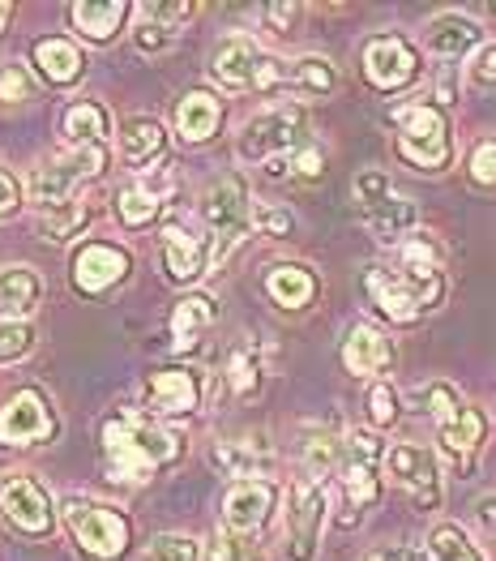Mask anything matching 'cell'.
<instances>
[{
  "label": "cell",
  "mask_w": 496,
  "mask_h": 561,
  "mask_svg": "<svg viewBox=\"0 0 496 561\" xmlns=\"http://www.w3.org/2000/svg\"><path fill=\"white\" fill-rule=\"evenodd\" d=\"M364 291L372 309L390 322H419L446 300V275H441V249L428 232H411L394 244V262H377L364 275Z\"/></svg>",
  "instance_id": "1"
},
{
  "label": "cell",
  "mask_w": 496,
  "mask_h": 561,
  "mask_svg": "<svg viewBox=\"0 0 496 561\" xmlns=\"http://www.w3.org/2000/svg\"><path fill=\"white\" fill-rule=\"evenodd\" d=\"M184 450V437L146 421V416H112L103 424V459L107 476L120 484H146L150 476L168 463H176Z\"/></svg>",
  "instance_id": "2"
},
{
  "label": "cell",
  "mask_w": 496,
  "mask_h": 561,
  "mask_svg": "<svg viewBox=\"0 0 496 561\" xmlns=\"http://www.w3.org/2000/svg\"><path fill=\"white\" fill-rule=\"evenodd\" d=\"M249 210H253V193L244 185V176L227 172V176L206 185L201 202H197V215H201L206 240H210V266H223L231 257V249L253 232L249 228Z\"/></svg>",
  "instance_id": "3"
},
{
  "label": "cell",
  "mask_w": 496,
  "mask_h": 561,
  "mask_svg": "<svg viewBox=\"0 0 496 561\" xmlns=\"http://www.w3.org/2000/svg\"><path fill=\"white\" fill-rule=\"evenodd\" d=\"M107 168V146H82V150H65V154H51L44 159L35 172H31V202L35 210L47 215L65 202H73L82 185H91L103 176Z\"/></svg>",
  "instance_id": "4"
},
{
  "label": "cell",
  "mask_w": 496,
  "mask_h": 561,
  "mask_svg": "<svg viewBox=\"0 0 496 561\" xmlns=\"http://www.w3.org/2000/svg\"><path fill=\"white\" fill-rule=\"evenodd\" d=\"M309 141V112L300 103H274L266 112H257L253 121H244L235 154L244 163H274L287 159L291 150H300Z\"/></svg>",
  "instance_id": "5"
},
{
  "label": "cell",
  "mask_w": 496,
  "mask_h": 561,
  "mask_svg": "<svg viewBox=\"0 0 496 561\" xmlns=\"http://www.w3.org/2000/svg\"><path fill=\"white\" fill-rule=\"evenodd\" d=\"M351 197H356V210L364 215V224L377 232V240H385L390 249L406 240L411 232H419V210L415 202L394 193L390 176L381 168H364L351 185Z\"/></svg>",
  "instance_id": "6"
},
{
  "label": "cell",
  "mask_w": 496,
  "mask_h": 561,
  "mask_svg": "<svg viewBox=\"0 0 496 561\" xmlns=\"http://www.w3.org/2000/svg\"><path fill=\"white\" fill-rule=\"evenodd\" d=\"M394 129H399V154H403L406 163H415L424 172L450 168V125H446L437 103H406V107H399L394 112Z\"/></svg>",
  "instance_id": "7"
},
{
  "label": "cell",
  "mask_w": 496,
  "mask_h": 561,
  "mask_svg": "<svg viewBox=\"0 0 496 561\" xmlns=\"http://www.w3.org/2000/svg\"><path fill=\"white\" fill-rule=\"evenodd\" d=\"M60 518L69 527V536L82 545V553L99 561H116L129 549V518L120 515L107 502L94 497H65L60 502Z\"/></svg>",
  "instance_id": "8"
},
{
  "label": "cell",
  "mask_w": 496,
  "mask_h": 561,
  "mask_svg": "<svg viewBox=\"0 0 496 561\" xmlns=\"http://www.w3.org/2000/svg\"><path fill=\"white\" fill-rule=\"evenodd\" d=\"M381 459H385V442L372 428H356L343 437V455H338V476H343V493L347 506L356 511L351 523L381 497Z\"/></svg>",
  "instance_id": "9"
},
{
  "label": "cell",
  "mask_w": 496,
  "mask_h": 561,
  "mask_svg": "<svg viewBox=\"0 0 496 561\" xmlns=\"http://www.w3.org/2000/svg\"><path fill=\"white\" fill-rule=\"evenodd\" d=\"M330 518V493L325 484H316L309 476L291 480L287 493V561H316L321 553V531Z\"/></svg>",
  "instance_id": "10"
},
{
  "label": "cell",
  "mask_w": 496,
  "mask_h": 561,
  "mask_svg": "<svg viewBox=\"0 0 496 561\" xmlns=\"http://www.w3.org/2000/svg\"><path fill=\"white\" fill-rule=\"evenodd\" d=\"M381 476H390L403 493H411L419 506H437L441 502V468H437V455L419 442H394L385 446V459H381Z\"/></svg>",
  "instance_id": "11"
},
{
  "label": "cell",
  "mask_w": 496,
  "mask_h": 561,
  "mask_svg": "<svg viewBox=\"0 0 496 561\" xmlns=\"http://www.w3.org/2000/svg\"><path fill=\"white\" fill-rule=\"evenodd\" d=\"M0 515L26 536H51V527H56V506H51L47 489L26 471H9L0 480Z\"/></svg>",
  "instance_id": "12"
},
{
  "label": "cell",
  "mask_w": 496,
  "mask_h": 561,
  "mask_svg": "<svg viewBox=\"0 0 496 561\" xmlns=\"http://www.w3.org/2000/svg\"><path fill=\"white\" fill-rule=\"evenodd\" d=\"M56 437V412L39 390H18L0 408V446H44Z\"/></svg>",
  "instance_id": "13"
},
{
  "label": "cell",
  "mask_w": 496,
  "mask_h": 561,
  "mask_svg": "<svg viewBox=\"0 0 496 561\" xmlns=\"http://www.w3.org/2000/svg\"><path fill=\"white\" fill-rule=\"evenodd\" d=\"M364 78L385 94L403 91L419 78V56L403 35H377L364 44Z\"/></svg>",
  "instance_id": "14"
},
{
  "label": "cell",
  "mask_w": 496,
  "mask_h": 561,
  "mask_svg": "<svg viewBox=\"0 0 496 561\" xmlns=\"http://www.w3.org/2000/svg\"><path fill=\"white\" fill-rule=\"evenodd\" d=\"M129 266H134L129 249H120L112 240H91L73 253V283L82 296H103L116 283L129 279Z\"/></svg>",
  "instance_id": "15"
},
{
  "label": "cell",
  "mask_w": 496,
  "mask_h": 561,
  "mask_svg": "<svg viewBox=\"0 0 496 561\" xmlns=\"http://www.w3.org/2000/svg\"><path fill=\"white\" fill-rule=\"evenodd\" d=\"M141 403L150 416H193L201 408V377L193 369H159V374L146 377V390H141Z\"/></svg>",
  "instance_id": "16"
},
{
  "label": "cell",
  "mask_w": 496,
  "mask_h": 561,
  "mask_svg": "<svg viewBox=\"0 0 496 561\" xmlns=\"http://www.w3.org/2000/svg\"><path fill=\"white\" fill-rule=\"evenodd\" d=\"M210 463L231 476V480H266L278 468V455L262 433H249V437H223L215 442L210 450Z\"/></svg>",
  "instance_id": "17"
},
{
  "label": "cell",
  "mask_w": 496,
  "mask_h": 561,
  "mask_svg": "<svg viewBox=\"0 0 496 561\" xmlns=\"http://www.w3.org/2000/svg\"><path fill=\"white\" fill-rule=\"evenodd\" d=\"M274 506H278V489H274L270 480H235L223 497V527L262 536V527L270 523Z\"/></svg>",
  "instance_id": "18"
},
{
  "label": "cell",
  "mask_w": 496,
  "mask_h": 561,
  "mask_svg": "<svg viewBox=\"0 0 496 561\" xmlns=\"http://www.w3.org/2000/svg\"><path fill=\"white\" fill-rule=\"evenodd\" d=\"M262 60H266V51L253 35H227L223 44L215 47L210 73L227 91H253V82L262 73Z\"/></svg>",
  "instance_id": "19"
},
{
  "label": "cell",
  "mask_w": 496,
  "mask_h": 561,
  "mask_svg": "<svg viewBox=\"0 0 496 561\" xmlns=\"http://www.w3.org/2000/svg\"><path fill=\"white\" fill-rule=\"evenodd\" d=\"M163 266H168V279L172 283H193L206 275L210 266V240L197 236L184 224H168L163 228Z\"/></svg>",
  "instance_id": "20"
},
{
  "label": "cell",
  "mask_w": 496,
  "mask_h": 561,
  "mask_svg": "<svg viewBox=\"0 0 496 561\" xmlns=\"http://www.w3.org/2000/svg\"><path fill=\"white\" fill-rule=\"evenodd\" d=\"M44 300V279L31 266H0V322H31Z\"/></svg>",
  "instance_id": "21"
},
{
  "label": "cell",
  "mask_w": 496,
  "mask_h": 561,
  "mask_svg": "<svg viewBox=\"0 0 496 561\" xmlns=\"http://www.w3.org/2000/svg\"><path fill=\"white\" fill-rule=\"evenodd\" d=\"M343 365L356 377H377L394 365V343L377 327H351L343 339Z\"/></svg>",
  "instance_id": "22"
},
{
  "label": "cell",
  "mask_w": 496,
  "mask_h": 561,
  "mask_svg": "<svg viewBox=\"0 0 496 561\" xmlns=\"http://www.w3.org/2000/svg\"><path fill=\"white\" fill-rule=\"evenodd\" d=\"M480 44H484V31H480V22L466 18V13H441V18H432L428 31H424V47H428L432 56H446V60H458V56L475 51Z\"/></svg>",
  "instance_id": "23"
},
{
  "label": "cell",
  "mask_w": 496,
  "mask_h": 561,
  "mask_svg": "<svg viewBox=\"0 0 496 561\" xmlns=\"http://www.w3.org/2000/svg\"><path fill=\"white\" fill-rule=\"evenodd\" d=\"M168 188H172V172H159V181L146 176V181L125 185L116 193V215H120V224H125V228H150V224L159 219V210H163Z\"/></svg>",
  "instance_id": "24"
},
{
  "label": "cell",
  "mask_w": 496,
  "mask_h": 561,
  "mask_svg": "<svg viewBox=\"0 0 496 561\" xmlns=\"http://www.w3.org/2000/svg\"><path fill=\"white\" fill-rule=\"evenodd\" d=\"M219 322V305H215V296H201V291H193V296H184L181 305L172 309V352H197V343L206 339V330Z\"/></svg>",
  "instance_id": "25"
},
{
  "label": "cell",
  "mask_w": 496,
  "mask_h": 561,
  "mask_svg": "<svg viewBox=\"0 0 496 561\" xmlns=\"http://www.w3.org/2000/svg\"><path fill=\"white\" fill-rule=\"evenodd\" d=\"M129 13H134L129 0H78V4L69 9V22H73V31H78L82 39H91V44H112Z\"/></svg>",
  "instance_id": "26"
},
{
  "label": "cell",
  "mask_w": 496,
  "mask_h": 561,
  "mask_svg": "<svg viewBox=\"0 0 496 561\" xmlns=\"http://www.w3.org/2000/svg\"><path fill=\"white\" fill-rule=\"evenodd\" d=\"M60 134L69 141V150H82V146H107V134H112V116L103 103L94 99H78L65 107L60 116Z\"/></svg>",
  "instance_id": "27"
},
{
  "label": "cell",
  "mask_w": 496,
  "mask_h": 561,
  "mask_svg": "<svg viewBox=\"0 0 496 561\" xmlns=\"http://www.w3.org/2000/svg\"><path fill=\"white\" fill-rule=\"evenodd\" d=\"M437 433H441V446H446V455L458 459V463H466L480 446H484V437H488V421H484V412L475 408V403H462L453 416L437 424Z\"/></svg>",
  "instance_id": "28"
},
{
  "label": "cell",
  "mask_w": 496,
  "mask_h": 561,
  "mask_svg": "<svg viewBox=\"0 0 496 561\" xmlns=\"http://www.w3.org/2000/svg\"><path fill=\"white\" fill-rule=\"evenodd\" d=\"M223 125V103L210 91H188L176 103V134L181 141H210Z\"/></svg>",
  "instance_id": "29"
},
{
  "label": "cell",
  "mask_w": 496,
  "mask_h": 561,
  "mask_svg": "<svg viewBox=\"0 0 496 561\" xmlns=\"http://www.w3.org/2000/svg\"><path fill=\"white\" fill-rule=\"evenodd\" d=\"M120 159L129 163V168H150L154 159H163V150H168V134H163V125L159 121H150V116H134V121H125L120 125Z\"/></svg>",
  "instance_id": "30"
},
{
  "label": "cell",
  "mask_w": 496,
  "mask_h": 561,
  "mask_svg": "<svg viewBox=\"0 0 496 561\" xmlns=\"http://www.w3.org/2000/svg\"><path fill=\"white\" fill-rule=\"evenodd\" d=\"M35 65H39V73H44L51 87H73V82L82 78V69H86L78 44L65 39V35L39 39V44H35Z\"/></svg>",
  "instance_id": "31"
},
{
  "label": "cell",
  "mask_w": 496,
  "mask_h": 561,
  "mask_svg": "<svg viewBox=\"0 0 496 561\" xmlns=\"http://www.w3.org/2000/svg\"><path fill=\"white\" fill-rule=\"evenodd\" d=\"M266 296H270L278 309H304L316 296V279L309 266H296V262H278L266 271Z\"/></svg>",
  "instance_id": "32"
},
{
  "label": "cell",
  "mask_w": 496,
  "mask_h": 561,
  "mask_svg": "<svg viewBox=\"0 0 496 561\" xmlns=\"http://www.w3.org/2000/svg\"><path fill=\"white\" fill-rule=\"evenodd\" d=\"M287 91L325 99V94L338 91V69L325 56H300L287 65Z\"/></svg>",
  "instance_id": "33"
},
{
  "label": "cell",
  "mask_w": 496,
  "mask_h": 561,
  "mask_svg": "<svg viewBox=\"0 0 496 561\" xmlns=\"http://www.w3.org/2000/svg\"><path fill=\"white\" fill-rule=\"evenodd\" d=\"M428 553L432 561H488V553L475 545V536L458 523H437L428 531Z\"/></svg>",
  "instance_id": "34"
},
{
  "label": "cell",
  "mask_w": 496,
  "mask_h": 561,
  "mask_svg": "<svg viewBox=\"0 0 496 561\" xmlns=\"http://www.w3.org/2000/svg\"><path fill=\"white\" fill-rule=\"evenodd\" d=\"M300 455H304V476L316 480V484H325V476H334V471H338L343 442H338L330 428H309V433H304Z\"/></svg>",
  "instance_id": "35"
},
{
  "label": "cell",
  "mask_w": 496,
  "mask_h": 561,
  "mask_svg": "<svg viewBox=\"0 0 496 561\" xmlns=\"http://www.w3.org/2000/svg\"><path fill=\"white\" fill-rule=\"evenodd\" d=\"M91 219H94V202L86 193H78L73 202H65V206L39 215V224H44V232L51 240H78V236L91 228Z\"/></svg>",
  "instance_id": "36"
},
{
  "label": "cell",
  "mask_w": 496,
  "mask_h": 561,
  "mask_svg": "<svg viewBox=\"0 0 496 561\" xmlns=\"http://www.w3.org/2000/svg\"><path fill=\"white\" fill-rule=\"evenodd\" d=\"M210 558L215 561H266V549H262V536H253V531L219 527L215 540H210Z\"/></svg>",
  "instance_id": "37"
},
{
  "label": "cell",
  "mask_w": 496,
  "mask_h": 561,
  "mask_svg": "<svg viewBox=\"0 0 496 561\" xmlns=\"http://www.w3.org/2000/svg\"><path fill=\"white\" fill-rule=\"evenodd\" d=\"M227 386H231L240 399L257 394V386H262V365H257L253 347H235V352L227 356Z\"/></svg>",
  "instance_id": "38"
},
{
  "label": "cell",
  "mask_w": 496,
  "mask_h": 561,
  "mask_svg": "<svg viewBox=\"0 0 496 561\" xmlns=\"http://www.w3.org/2000/svg\"><path fill=\"white\" fill-rule=\"evenodd\" d=\"M39 94L35 73L22 60H4L0 65V103H31Z\"/></svg>",
  "instance_id": "39"
},
{
  "label": "cell",
  "mask_w": 496,
  "mask_h": 561,
  "mask_svg": "<svg viewBox=\"0 0 496 561\" xmlns=\"http://www.w3.org/2000/svg\"><path fill=\"white\" fill-rule=\"evenodd\" d=\"M141 561H201V549H197V540H193V536H176V531H168V536H154V540L146 545Z\"/></svg>",
  "instance_id": "40"
},
{
  "label": "cell",
  "mask_w": 496,
  "mask_h": 561,
  "mask_svg": "<svg viewBox=\"0 0 496 561\" xmlns=\"http://www.w3.org/2000/svg\"><path fill=\"white\" fill-rule=\"evenodd\" d=\"M415 399H419V408H424V412H428V416H432L437 424L446 421V416H453V412L466 403V399L453 390L450 381H428V386H424Z\"/></svg>",
  "instance_id": "41"
},
{
  "label": "cell",
  "mask_w": 496,
  "mask_h": 561,
  "mask_svg": "<svg viewBox=\"0 0 496 561\" xmlns=\"http://www.w3.org/2000/svg\"><path fill=\"white\" fill-rule=\"evenodd\" d=\"M35 347V327L31 322H0V365H13L31 356Z\"/></svg>",
  "instance_id": "42"
},
{
  "label": "cell",
  "mask_w": 496,
  "mask_h": 561,
  "mask_svg": "<svg viewBox=\"0 0 496 561\" xmlns=\"http://www.w3.org/2000/svg\"><path fill=\"white\" fill-rule=\"evenodd\" d=\"M368 416H372L377 428H390V424L399 421V394H394L390 381H377V386L368 390Z\"/></svg>",
  "instance_id": "43"
},
{
  "label": "cell",
  "mask_w": 496,
  "mask_h": 561,
  "mask_svg": "<svg viewBox=\"0 0 496 561\" xmlns=\"http://www.w3.org/2000/svg\"><path fill=\"white\" fill-rule=\"evenodd\" d=\"M466 78L480 91H496V44H480L466 60Z\"/></svg>",
  "instance_id": "44"
},
{
  "label": "cell",
  "mask_w": 496,
  "mask_h": 561,
  "mask_svg": "<svg viewBox=\"0 0 496 561\" xmlns=\"http://www.w3.org/2000/svg\"><path fill=\"white\" fill-rule=\"evenodd\" d=\"M134 44L137 51H146V56H159V51H168V47L176 44V31L172 26H163V22H150V18H141L134 31Z\"/></svg>",
  "instance_id": "45"
},
{
  "label": "cell",
  "mask_w": 496,
  "mask_h": 561,
  "mask_svg": "<svg viewBox=\"0 0 496 561\" xmlns=\"http://www.w3.org/2000/svg\"><path fill=\"white\" fill-rule=\"evenodd\" d=\"M249 228L262 236H287L291 232V215L282 206H266V202H253L249 210Z\"/></svg>",
  "instance_id": "46"
},
{
  "label": "cell",
  "mask_w": 496,
  "mask_h": 561,
  "mask_svg": "<svg viewBox=\"0 0 496 561\" xmlns=\"http://www.w3.org/2000/svg\"><path fill=\"white\" fill-rule=\"evenodd\" d=\"M197 9L193 4H168V0H154V4H137V18H150V22H163V26H172V31H181L184 22L193 18Z\"/></svg>",
  "instance_id": "47"
},
{
  "label": "cell",
  "mask_w": 496,
  "mask_h": 561,
  "mask_svg": "<svg viewBox=\"0 0 496 561\" xmlns=\"http://www.w3.org/2000/svg\"><path fill=\"white\" fill-rule=\"evenodd\" d=\"M471 181L484 188H496V138H484L471 150Z\"/></svg>",
  "instance_id": "48"
},
{
  "label": "cell",
  "mask_w": 496,
  "mask_h": 561,
  "mask_svg": "<svg viewBox=\"0 0 496 561\" xmlns=\"http://www.w3.org/2000/svg\"><path fill=\"white\" fill-rule=\"evenodd\" d=\"M18 206H22V185L0 168V219H9Z\"/></svg>",
  "instance_id": "49"
},
{
  "label": "cell",
  "mask_w": 496,
  "mask_h": 561,
  "mask_svg": "<svg viewBox=\"0 0 496 561\" xmlns=\"http://www.w3.org/2000/svg\"><path fill=\"white\" fill-rule=\"evenodd\" d=\"M262 13L270 18V22H274V26H278V31H287V26L296 22V13H300V9H296V4H266Z\"/></svg>",
  "instance_id": "50"
},
{
  "label": "cell",
  "mask_w": 496,
  "mask_h": 561,
  "mask_svg": "<svg viewBox=\"0 0 496 561\" xmlns=\"http://www.w3.org/2000/svg\"><path fill=\"white\" fill-rule=\"evenodd\" d=\"M364 561H411V553H399V549H381V553H368Z\"/></svg>",
  "instance_id": "51"
},
{
  "label": "cell",
  "mask_w": 496,
  "mask_h": 561,
  "mask_svg": "<svg viewBox=\"0 0 496 561\" xmlns=\"http://www.w3.org/2000/svg\"><path fill=\"white\" fill-rule=\"evenodd\" d=\"M9 18H13V4H9V0H0V31L9 26Z\"/></svg>",
  "instance_id": "52"
},
{
  "label": "cell",
  "mask_w": 496,
  "mask_h": 561,
  "mask_svg": "<svg viewBox=\"0 0 496 561\" xmlns=\"http://www.w3.org/2000/svg\"><path fill=\"white\" fill-rule=\"evenodd\" d=\"M411 561H415V558H411Z\"/></svg>",
  "instance_id": "53"
}]
</instances>
